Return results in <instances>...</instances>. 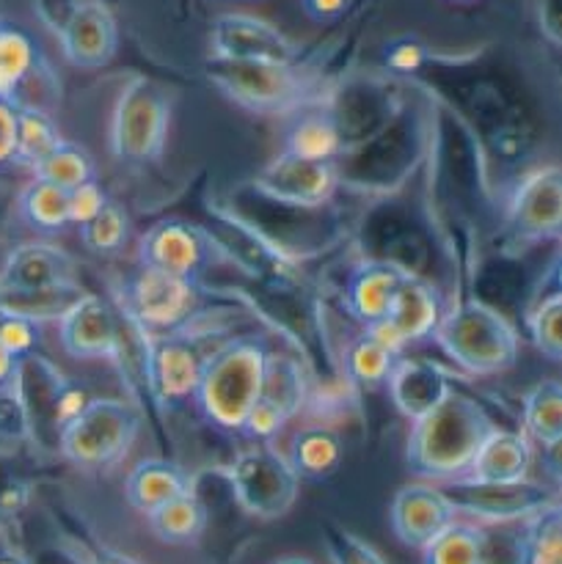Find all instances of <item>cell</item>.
<instances>
[{
	"instance_id": "cell-1",
	"label": "cell",
	"mask_w": 562,
	"mask_h": 564,
	"mask_svg": "<svg viewBox=\"0 0 562 564\" xmlns=\"http://www.w3.org/2000/svg\"><path fill=\"white\" fill-rule=\"evenodd\" d=\"M433 110L424 97L406 99L400 113L369 141L336 158L342 187L389 196L411 182L433 147Z\"/></svg>"
},
{
	"instance_id": "cell-2",
	"label": "cell",
	"mask_w": 562,
	"mask_h": 564,
	"mask_svg": "<svg viewBox=\"0 0 562 564\" xmlns=\"http://www.w3.org/2000/svg\"><path fill=\"white\" fill-rule=\"evenodd\" d=\"M406 441L408 471L430 482L466 477L474 455L494 430V422L474 397L452 389L428 416L411 422Z\"/></svg>"
},
{
	"instance_id": "cell-3",
	"label": "cell",
	"mask_w": 562,
	"mask_h": 564,
	"mask_svg": "<svg viewBox=\"0 0 562 564\" xmlns=\"http://www.w3.org/2000/svg\"><path fill=\"white\" fill-rule=\"evenodd\" d=\"M268 345L257 336H237L209 352L198 378V413L226 433H240L248 411L262 391Z\"/></svg>"
},
{
	"instance_id": "cell-4",
	"label": "cell",
	"mask_w": 562,
	"mask_h": 564,
	"mask_svg": "<svg viewBox=\"0 0 562 564\" xmlns=\"http://www.w3.org/2000/svg\"><path fill=\"white\" fill-rule=\"evenodd\" d=\"M433 339L455 367L474 378L507 372L516 367L521 350L510 319L479 297H461L446 306Z\"/></svg>"
},
{
	"instance_id": "cell-5",
	"label": "cell",
	"mask_w": 562,
	"mask_h": 564,
	"mask_svg": "<svg viewBox=\"0 0 562 564\" xmlns=\"http://www.w3.org/2000/svg\"><path fill=\"white\" fill-rule=\"evenodd\" d=\"M207 80L240 108L264 116H290L301 105L320 97L317 80L298 64H264V61H226L209 55Z\"/></svg>"
},
{
	"instance_id": "cell-6",
	"label": "cell",
	"mask_w": 562,
	"mask_h": 564,
	"mask_svg": "<svg viewBox=\"0 0 562 564\" xmlns=\"http://www.w3.org/2000/svg\"><path fill=\"white\" fill-rule=\"evenodd\" d=\"M141 416L136 408L116 397H97L83 405L58 433V452L83 471L114 466L136 444Z\"/></svg>"
},
{
	"instance_id": "cell-7",
	"label": "cell",
	"mask_w": 562,
	"mask_h": 564,
	"mask_svg": "<svg viewBox=\"0 0 562 564\" xmlns=\"http://www.w3.org/2000/svg\"><path fill=\"white\" fill-rule=\"evenodd\" d=\"M169 124V91L152 77H130L110 113V154L127 165L154 163L165 149Z\"/></svg>"
},
{
	"instance_id": "cell-8",
	"label": "cell",
	"mask_w": 562,
	"mask_h": 564,
	"mask_svg": "<svg viewBox=\"0 0 562 564\" xmlns=\"http://www.w3.org/2000/svg\"><path fill=\"white\" fill-rule=\"evenodd\" d=\"M198 303H202L198 281L160 273L152 268H138L121 284V308L143 336L185 330V325L196 317Z\"/></svg>"
},
{
	"instance_id": "cell-9",
	"label": "cell",
	"mask_w": 562,
	"mask_h": 564,
	"mask_svg": "<svg viewBox=\"0 0 562 564\" xmlns=\"http://www.w3.org/2000/svg\"><path fill=\"white\" fill-rule=\"evenodd\" d=\"M226 479L237 505L262 521L284 518L298 501L301 488L290 460L264 441H253L248 449L237 452L231 466L226 468Z\"/></svg>"
},
{
	"instance_id": "cell-10",
	"label": "cell",
	"mask_w": 562,
	"mask_h": 564,
	"mask_svg": "<svg viewBox=\"0 0 562 564\" xmlns=\"http://www.w3.org/2000/svg\"><path fill=\"white\" fill-rule=\"evenodd\" d=\"M408 91L400 77L391 75H353L342 80L325 97L336 132H339L342 152L369 141L375 132L383 130L400 108L406 105Z\"/></svg>"
},
{
	"instance_id": "cell-11",
	"label": "cell",
	"mask_w": 562,
	"mask_h": 564,
	"mask_svg": "<svg viewBox=\"0 0 562 564\" xmlns=\"http://www.w3.org/2000/svg\"><path fill=\"white\" fill-rule=\"evenodd\" d=\"M444 496L455 512L479 518L490 523H516L527 521L534 512L545 507L560 505V496L554 488H545L540 482H474V479H450Z\"/></svg>"
},
{
	"instance_id": "cell-12",
	"label": "cell",
	"mask_w": 562,
	"mask_h": 564,
	"mask_svg": "<svg viewBox=\"0 0 562 564\" xmlns=\"http://www.w3.org/2000/svg\"><path fill=\"white\" fill-rule=\"evenodd\" d=\"M505 229L516 242L538 246L560 237L562 229V171L556 163L529 171L510 193Z\"/></svg>"
},
{
	"instance_id": "cell-13",
	"label": "cell",
	"mask_w": 562,
	"mask_h": 564,
	"mask_svg": "<svg viewBox=\"0 0 562 564\" xmlns=\"http://www.w3.org/2000/svg\"><path fill=\"white\" fill-rule=\"evenodd\" d=\"M251 187L264 198H273L287 207L323 209L331 207L342 185L334 163L279 152L253 176Z\"/></svg>"
},
{
	"instance_id": "cell-14",
	"label": "cell",
	"mask_w": 562,
	"mask_h": 564,
	"mask_svg": "<svg viewBox=\"0 0 562 564\" xmlns=\"http://www.w3.org/2000/svg\"><path fill=\"white\" fill-rule=\"evenodd\" d=\"M215 259L213 237L182 218H163L138 240V264L198 281Z\"/></svg>"
},
{
	"instance_id": "cell-15",
	"label": "cell",
	"mask_w": 562,
	"mask_h": 564,
	"mask_svg": "<svg viewBox=\"0 0 562 564\" xmlns=\"http://www.w3.org/2000/svg\"><path fill=\"white\" fill-rule=\"evenodd\" d=\"M147 339H152L147 352V378L154 400L160 405H180V402L193 400L204 361H207V352L198 347V339H193L185 330L147 336Z\"/></svg>"
},
{
	"instance_id": "cell-16",
	"label": "cell",
	"mask_w": 562,
	"mask_h": 564,
	"mask_svg": "<svg viewBox=\"0 0 562 564\" xmlns=\"http://www.w3.org/2000/svg\"><path fill=\"white\" fill-rule=\"evenodd\" d=\"M209 55L226 61L298 64L301 50L270 22L251 14H220L209 28Z\"/></svg>"
},
{
	"instance_id": "cell-17",
	"label": "cell",
	"mask_w": 562,
	"mask_h": 564,
	"mask_svg": "<svg viewBox=\"0 0 562 564\" xmlns=\"http://www.w3.org/2000/svg\"><path fill=\"white\" fill-rule=\"evenodd\" d=\"M61 347L80 361L116 358L121 352V328L114 308L99 295L83 292L75 306L58 319Z\"/></svg>"
},
{
	"instance_id": "cell-18",
	"label": "cell",
	"mask_w": 562,
	"mask_h": 564,
	"mask_svg": "<svg viewBox=\"0 0 562 564\" xmlns=\"http://www.w3.org/2000/svg\"><path fill=\"white\" fill-rule=\"evenodd\" d=\"M64 58L77 69H102L119 50V25L99 0H80L58 33Z\"/></svg>"
},
{
	"instance_id": "cell-19",
	"label": "cell",
	"mask_w": 562,
	"mask_h": 564,
	"mask_svg": "<svg viewBox=\"0 0 562 564\" xmlns=\"http://www.w3.org/2000/svg\"><path fill=\"white\" fill-rule=\"evenodd\" d=\"M389 516L397 540L408 549L422 551L430 540L439 538L455 521L457 512L444 490L428 482H417L397 490Z\"/></svg>"
},
{
	"instance_id": "cell-20",
	"label": "cell",
	"mask_w": 562,
	"mask_h": 564,
	"mask_svg": "<svg viewBox=\"0 0 562 564\" xmlns=\"http://www.w3.org/2000/svg\"><path fill=\"white\" fill-rule=\"evenodd\" d=\"M383 386L389 389L395 408L408 422H417V419L428 416L455 389L450 372L441 364L406 356L397 358Z\"/></svg>"
},
{
	"instance_id": "cell-21",
	"label": "cell",
	"mask_w": 562,
	"mask_h": 564,
	"mask_svg": "<svg viewBox=\"0 0 562 564\" xmlns=\"http://www.w3.org/2000/svg\"><path fill=\"white\" fill-rule=\"evenodd\" d=\"M406 273L402 268L380 259H361L356 268L347 273L345 281V308L361 328L380 323L389 314L391 301L400 290Z\"/></svg>"
},
{
	"instance_id": "cell-22",
	"label": "cell",
	"mask_w": 562,
	"mask_h": 564,
	"mask_svg": "<svg viewBox=\"0 0 562 564\" xmlns=\"http://www.w3.org/2000/svg\"><path fill=\"white\" fill-rule=\"evenodd\" d=\"M77 264L64 248L47 242H22L6 257L0 290H44L75 281Z\"/></svg>"
},
{
	"instance_id": "cell-23",
	"label": "cell",
	"mask_w": 562,
	"mask_h": 564,
	"mask_svg": "<svg viewBox=\"0 0 562 564\" xmlns=\"http://www.w3.org/2000/svg\"><path fill=\"white\" fill-rule=\"evenodd\" d=\"M444 312V295H441L433 281L422 279V275H406L395 301H391L386 323L408 347L413 341L430 339L439 328Z\"/></svg>"
},
{
	"instance_id": "cell-24",
	"label": "cell",
	"mask_w": 562,
	"mask_h": 564,
	"mask_svg": "<svg viewBox=\"0 0 562 564\" xmlns=\"http://www.w3.org/2000/svg\"><path fill=\"white\" fill-rule=\"evenodd\" d=\"M281 152L295 154V158L336 163V158L342 154V141L325 97H317L292 110L290 121H287L284 149Z\"/></svg>"
},
{
	"instance_id": "cell-25",
	"label": "cell",
	"mask_w": 562,
	"mask_h": 564,
	"mask_svg": "<svg viewBox=\"0 0 562 564\" xmlns=\"http://www.w3.org/2000/svg\"><path fill=\"white\" fill-rule=\"evenodd\" d=\"M532 449L527 435L494 427L474 455L466 479L474 482H521L529 477Z\"/></svg>"
},
{
	"instance_id": "cell-26",
	"label": "cell",
	"mask_w": 562,
	"mask_h": 564,
	"mask_svg": "<svg viewBox=\"0 0 562 564\" xmlns=\"http://www.w3.org/2000/svg\"><path fill=\"white\" fill-rule=\"evenodd\" d=\"M193 490V479L180 463L163 460V457H149L141 460L130 474H127L125 482V496L130 501V507L141 516H149L158 507H163L165 501L176 499V496Z\"/></svg>"
},
{
	"instance_id": "cell-27",
	"label": "cell",
	"mask_w": 562,
	"mask_h": 564,
	"mask_svg": "<svg viewBox=\"0 0 562 564\" xmlns=\"http://www.w3.org/2000/svg\"><path fill=\"white\" fill-rule=\"evenodd\" d=\"M39 44L22 28L0 22V99L20 108L33 80L42 77Z\"/></svg>"
},
{
	"instance_id": "cell-28",
	"label": "cell",
	"mask_w": 562,
	"mask_h": 564,
	"mask_svg": "<svg viewBox=\"0 0 562 564\" xmlns=\"http://www.w3.org/2000/svg\"><path fill=\"white\" fill-rule=\"evenodd\" d=\"M287 460L298 479L325 482L339 471L342 460H345V444L336 430L325 427V424H309L295 433Z\"/></svg>"
},
{
	"instance_id": "cell-29",
	"label": "cell",
	"mask_w": 562,
	"mask_h": 564,
	"mask_svg": "<svg viewBox=\"0 0 562 564\" xmlns=\"http://www.w3.org/2000/svg\"><path fill=\"white\" fill-rule=\"evenodd\" d=\"M562 290L556 279V262L549 273L540 279L538 295L532 297V306L527 308V334L532 339L534 350L551 364L562 361Z\"/></svg>"
},
{
	"instance_id": "cell-30",
	"label": "cell",
	"mask_w": 562,
	"mask_h": 564,
	"mask_svg": "<svg viewBox=\"0 0 562 564\" xmlns=\"http://www.w3.org/2000/svg\"><path fill=\"white\" fill-rule=\"evenodd\" d=\"M523 430L545 452H556L562 441V386L545 378L523 397Z\"/></svg>"
},
{
	"instance_id": "cell-31",
	"label": "cell",
	"mask_w": 562,
	"mask_h": 564,
	"mask_svg": "<svg viewBox=\"0 0 562 564\" xmlns=\"http://www.w3.org/2000/svg\"><path fill=\"white\" fill-rule=\"evenodd\" d=\"M80 295L83 290L77 281L44 286V290H0V312L42 325L64 317Z\"/></svg>"
},
{
	"instance_id": "cell-32",
	"label": "cell",
	"mask_w": 562,
	"mask_h": 564,
	"mask_svg": "<svg viewBox=\"0 0 562 564\" xmlns=\"http://www.w3.org/2000/svg\"><path fill=\"white\" fill-rule=\"evenodd\" d=\"M149 527L154 538L169 545H187L196 543L207 529V507L193 490L165 501L154 512H149Z\"/></svg>"
},
{
	"instance_id": "cell-33",
	"label": "cell",
	"mask_w": 562,
	"mask_h": 564,
	"mask_svg": "<svg viewBox=\"0 0 562 564\" xmlns=\"http://www.w3.org/2000/svg\"><path fill=\"white\" fill-rule=\"evenodd\" d=\"M397 352H391L389 347L380 345L372 334L361 330L358 336H353L350 341L342 350V372L358 389H380L389 378L391 367L397 361Z\"/></svg>"
},
{
	"instance_id": "cell-34",
	"label": "cell",
	"mask_w": 562,
	"mask_h": 564,
	"mask_svg": "<svg viewBox=\"0 0 562 564\" xmlns=\"http://www.w3.org/2000/svg\"><path fill=\"white\" fill-rule=\"evenodd\" d=\"M306 378H303V367L295 358L284 356V352H268V361H264V378H262V391L259 397L268 402H273L275 408L284 411L287 419L298 416V411L306 402Z\"/></svg>"
},
{
	"instance_id": "cell-35",
	"label": "cell",
	"mask_w": 562,
	"mask_h": 564,
	"mask_svg": "<svg viewBox=\"0 0 562 564\" xmlns=\"http://www.w3.org/2000/svg\"><path fill=\"white\" fill-rule=\"evenodd\" d=\"M518 564H562V510L545 507L523 521L518 534Z\"/></svg>"
},
{
	"instance_id": "cell-36",
	"label": "cell",
	"mask_w": 562,
	"mask_h": 564,
	"mask_svg": "<svg viewBox=\"0 0 562 564\" xmlns=\"http://www.w3.org/2000/svg\"><path fill=\"white\" fill-rule=\"evenodd\" d=\"M64 141L50 110L20 105L17 108V165L33 169Z\"/></svg>"
},
{
	"instance_id": "cell-37",
	"label": "cell",
	"mask_w": 562,
	"mask_h": 564,
	"mask_svg": "<svg viewBox=\"0 0 562 564\" xmlns=\"http://www.w3.org/2000/svg\"><path fill=\"white\" fill-rule=\"evenodd\" d=\"M422 564H485V529L452 521L424 545Z\"/></svg>"
},
{
	"instance_id": "cell-38",
	"label": "cell",
	"mask_w": 562,
	"mask_h": 564,
	"mask_svg": "<svg viewBox=\"0 0 562 564\" xmlns=\"http://www.w3.org/2000/svg\"><path fill=\"white\" fill-rule=\"evenodd\" d=\"M17 209H20L22 220L31 229L39 231H64L69 226V215H66V191L58 185L36 180L33 176L25 187H22L20 198H17Z\"/></svg>"
},
{
	"instance_id": "cell-39",
	"label": "cell",
	"mask_w": 562,
	"mask_h": 564,
	"mask_svg": "<svg viewBox=\"0 0 562 564\" xmlns=\"http://www.w3.org/2000/svg\"><path fill=\"white\" fill-rule=\"evenodd\" d=\"M31 171L36 180L58 185L61 191H72V187L83 185V182L97 176V165H94L91 154L69 141H61L58 147H55L47 158L39 160Z\"/></svg>"
},
{
	"instance_id": "cell-40",
	"label": "cell",
	"mask_w": 562,
	"mask_h": 564,
	"mask_svg": "<svg viewBox=\"0 0 562 564\" xmlns=\"http://www.w3.org/2000/svg\"><path fill=\"white\" fill-rule=\"evenodd\" d=\"M77 231H80V242L86 251L97 253V257H116L130 237V218L121 204L108 198L88 224L77 226Z\"/></svg>"
},
{
	"instance_id": "cell-41",
	"label": "cell",
	"mask_w": 562,
	"mask_h": 564,
	"mask_svg": "<svg viewBox=\"0 0 562 564\" xmlns=\"http://www.w3.org/2000/svg\"><path fill=\"white\" fill-rule=\"evenodd\" d=\"M325 551L331 564H386L372 545L334 523L325 527Z\"/></svg>"
},
{
	"instance_id": "cell-42",
	"label": "cell",
	"mask_w": 562,
	"mask_h": 564,
	"mask_svg": "<svg viewBox=\"0 0 562 564\" xmlns=\"http://www.w3.org/2000/svg\"><path fill=\"white\" fill-rule=\"evenodd\" d=\"M430 64V50L413 36H397L383 47V66L391 77H408Z\"/></svg>"
},
{
	"instance_id": "cell-43",
	"label": "cell",
	"mask_w": 562,
	"mask_h": 564,
	"mask_svg": "<svg viewBox=\"0 0 562 564\" xmlns=\"http://www.w3.org/2000/svg\"><path fill=\"white\" fill-rule=\"evenodd\" d=\"M0 441L6 444H17V441H31V430H28V413L22 405L20 389H17L14 378L6 386H0Z\"/></svg>"
},
{
	"instance_id": "cell-44",
	"label": "cell",
	"mask_w": 562,
	"mask_h": 564,
	"mask_svg": "<svg viewBox=\"0 0 562 564\" xmlns=\"http://www.w3.org/2000/svg\"><path fill=\"white\" fill-rule=\"evenodd\" d=\"M39 336H42V325L39 323L14 317V314H0V345L14 358H25L36 352Z\"/></svg>"
},
{
	"instance_id": "cell-45",
	"label": "cell",
	"mask_w": 562,
	"mask_h": 564,
	"mask_svg": "<svg viewBox=\"0 0 562 564\" xmlns=\"http://www.w3.org/2000/svg\"><path fill=\"white\" fill-rule=\"evenodd\" d=\"M105 202H108V193L99 185L97 176L83 182V185L72 187V191H66V215H69V226L88 224V220L105 207Z\"/></svg>"
},
{
	"instance_id": "cell-46",
	"label": "cell",
	"mask_w": 562,
	"mask_h": 564,
	"mask_svg": "<svg viewBox=\"0 0 562 564\" xmlns=\"http://www.w3.org/2000/svg\"><path fill=\"white\" fill-rule=\"evenodd\" d=\"M77 3H80V0H33V11H36V17L42 20V25L58 36V33L64 31L66 22H69Z\"/></svg>"
},
{
	"instance_id": "cell-47",
	"label": "cell",
	"mask_w": 562,
	"mask_h": 564,
	"mask_svg": "<svg viewBox=\"0 0 562 564\" xmlns=\"http://www.w3.org/2000/svg\"><path fill=\"white\" fill-rule=\"evenodd\" d=\"M17 160V105L0 99V169Z\"/></svg>"
},
{
	"instance_id": "cell-48",
	"label": "cell",
	"mask_w": 562,
	"mask_h": 564,
	"mask_svg": "<svg viewBox=\"0 0 562 564\" xmlns=\"http://www.w3.org/2000/svg\"><path fill=\"white\" fill-rule=\"evenodd\" d=\"M80 560L83 564H141L132 560L125 551L114 549V545L102 543L97 538H83L80 540Z\"/></svg>"
},
{
	"instance_id": "cell-49",
	"label": "cell",
	"mask_w": 562,
	"mask_h": 564,
	"mask_svg": "<svg viewBox=\"0 0 562 564\" xmlns=\"http://www.w3.org/2000/svg\"><path fill=\"white\" fill-rule=\"evenodd\" d=\"M301 6L312 22H334L345 14L350 0H301Z\"/></svg>"
},
{
	"instance_id": "cell-50",
	"label": "cell",
	"mask_w": 562,
	"mask_h": 564,
	"mask_svg": "<svg viewBox=\"0 0 562 564\" xmlns=\"http://www.w3.org/2000/svg\"><path fill=\"white\" fill-rule=\"evenodd\" d=\"M0 564H33V562L28 560V556L22 554V551L17 549L9 538H3V534H0Z\"/></svg>"
},
{
	"instance_id": "cell-51",
	"label": "cell",
	"mask_w": 562,
	"mask_h": 564,
	"mask_svg": "<svg viewBox=\"0 0 562 564\" xmlns=\"http://www.w3.org/2000/svg\"><path fill=\"white\" fill-rule=\"evenodd\" d=\"M17 361H20V358H14L3 345H0V386H6L11 378H14Z\"/></svg>"
},
{
	"instance_id": "cell-52",
	"label": "cell",
	"mask_w": 562,
	"mask_h": 564,
	"mask_svg": "<svg viewBox=\"0 0 562 564\" xmlns=\"http://www.w3.org/2000/svg\"><path fill=\"white\" fill-rule=\"evenodd\" d=\"M275 564H314V562L306 560V556H284V560H279Z\"/></svg>"
},
{
	"instance_id": "cell-53",
	"label": "cell",
	"mask_w": 562,
	"mask_h": 564,
	"mask_svg": "<svg viewBox=\"0 0 562 564\" xmlns=\"http://www.w3.org/2000/svg\"><path fill=\"white\" fill-rule=\"evenodd\" d=\"M455 3H472V0H455Z\"/></svg>"
},
{
	"instance_id": "cell-54",
	"label": "cell",
	"mask_w": 562,
	"mask_h": 564,
	"mask_svg": "<svg viewBox=\"0 0 562 564\" xmlns=\"http://www.w3.org/2000/svg\"><path fill=\"white\" fill-rule=\"evenodd\" d=\"M0 314H3V312H0Z\"/></svg>"
}]
</instances>
